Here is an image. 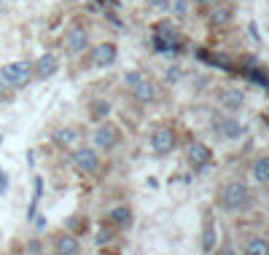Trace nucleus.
<instances>
[{
    "label": "nucleus",
    "instance_id": "nucleus-24",
    "mask_svg": "<svg viewBox=\"0 0 269 255\" xmlns=\"http://www.w3.org/2000/svg\"><path fill=\"white\" fill-rule=\"evenodd\" d=\"M0 193H8V175L0 169Z\"/></svg>",
    "mask_w": 269,
    "mask_h": 255
},
{
    "label": "nucleus",
    "instance_id": "nucleus-18",
    "mask_svg": "<svg viewBox=\"0 0 269 255\" xmlns=\"http://www.w3.org/2000/svg\"><path fill=\"white\" fill-rule=\"evenodd\" d=\"M89 110H92V119L95 121H102V119H108V113H111V105L105 100H95L89 105Z\"/></svg>",
    "mask_w": 269,
    "mask_h": 255
},
{
    "label": "nucleus",
    "instance_id": "nucleus-23",
    "mask_svg": "<svg viewBox=\"0 0 269 255\" xmlns=\"http://www.w3.org/2000/svg\"><path fill=\"white\" fill-rule=\"evenodd\" d=\"M140 78H143V73H140V70H130V73L124 75V81H127V84H130V86L135 84V81H140Z\"/></svg>",
    "mask_w": 269,
    "mask_h": 255
},
{
    "label": "nucleus",
    "instance_id": "nucleus-1",
    "mask_svg": "<svg viewBox=\"0 0 269 255\" xmlns=\"http://www.w3.org/2000/svg\"><path fill=\"white\" fill-rule=\"evenodd\" d=\"M248 185L245 183H229L224 193H221V204H224V210L235 212V210H242L245 204H248Z\"/></svg>",
    "mask_w": 269,
    "mask_h": 255
},
{
    "label": "nucleus",
    "instance_id": "nucleus-17",
    "mask_svg": "<svg viewBox=\"0 0 269 255\" xmlns=\"http://www.w3.org/2000/svg\"><path fill=\"white\" fill-rule=\"evenodd\" d=\"M253 178H256V183H269V156H264V159L256 161Z\"/></svg>",
    "mask_w": 269,
    "mask_h": 255
},
{
    "label": "nucleus",
    "instance_id": "nucleus-26",
    "mask_svg": "<svg viewBox=\"0 0 269 255\" xmlns=\"http://www.w3.org/2000/svg\"><path fill=\"white\" fill-rule=\"evenodd\" d=\"M108 239H111V234H108V231H100V234H97V245H105Z\"/></svg>",
    "mask_w": 269,
    "mask_h": 255
},
{
    "label": "nucleus",
    "instance_id": "nucleus-15",
    "mask_svg": "<svg viewBox=\"0 0 269 255\" xmlns=\"http://www.w3.org/2000/svg\"><path fill=\"white\" fill-rule=\"evenodd\" d=\"M76 140H78L76 129H57V132H54V143H57V145H62V148H70Z\"/></svg>",
    "mask_w": 269,
    "mask_h": 255
},
{
    "label": "nucleus",
    "instance_id": "nucleus-2",
    "mask_svg": "<svg viewBox=\"0 0 269 255\" xmlns=\"http://www.w3.org/2000/svg\"><path fill=\"white\" fill-rule=\"evenodd\" d=\"M32 73L35 70H32L30 62H11L6 67H0V78H3L6 84H11V86H25L32 78Z\"/></svg>",
    "mask_w": 269,
    "mask_h": 255
},
{
    "label": "nucleus",
    "instance_id": "nucleus-9",
    "mask_svg": "<svg viewBox=\"0 0 269 255\" xmlns=\"http://www.w3.org/2000/svg\"><path fill=\"white\" fill-rule=\"evenodd\" d=\"M186 156H189V161L194 167H207L210 164V148L207 145H202V143H191L189 145V150H186Z\"/></svg>",
    "mask_w": 269,
    "mask_h": 255
},
{
    "label": "nucleus",
    "instance_id": "nucleus-19",
    "mask_svg": "<svg viewBox=\"0 0 269 255\" xmlns=\"http://www.w3.org/2000/svg\"><path fill=\"white\" fill-rule=\"evenodd\" d=\"M81 247H78V242L76 237H62L60 242H57V252H67V255H76Z\"/></svg>",
    "mask_w": 269,
    "mask_h": 255
},
{
    "label": "nucleus",
    "instance_id": "nucleus-11",
    "mask_svg": "<svg viewBox=\"0 0 269 255\" xmlns=\"http://www.w3.org/2000/svg\"><path fill=\"white\" fill-rule=\"evenodd\" d=\"M57 67H60V62H57L54 54H43L38 62H35V73H38L41 78H51L57 73Z\"/></svg>",
    "mask_w": 269,
    "mask_h": 255
},
{
    "label": "nucleus",
    "instance_id": "nucleus-30",
    "mask_svg": "<svg viewBox=\"0 0 269 255\" xmlns=\"http://www.w3.org/2000/svg\"><path fill=\"white\" fill-rule=\"evenodd\" d=\"M105 16H108V19L113 22V25H116V27H121V19H119V16H116V14H105Z\"/></svg>",
    "mask_w": 269,
    "mask_h": 255
},
{
    "label": "nucleus",
    "instance_id": "nucleus-10",
    "mask_svg": "<svg viewBox=\"0 0 269 255\" xmlns=\"http://www.w3.org/2000/svg\"><path fill=\"white\" fill-rule=\"evenodd\" d=\"M132 91H135V97H137L140 102H151V100L156 97V84H154L151 78L143 75L140 81H135V84H132Z\"/></svg>",
    "mask_w": 269,
    "mask_h": 255
},
{
    "label": "nucleus",
    "instance_id": "nucleus-22",
    "mask_svg": "<svg viewBox=\"0 0 269 255\" xmlns=\"http://www.w3.org/2000/svg\"><path fill=\"white\" fill-rule=\"evenodd\" d=\"M186 11H189V0H175V14L186 16Z\"/></svg>",
    "mask_w": 269,
    "mask_h": 255
},
{
    "label": "nucleus",
    "instance_id": "nucleus-32",
    "mask_svg": "<svg viewBox=\"0 0 269 255\" xmlns=\"http://www.w3.org/2000/svg\"><path fill=\"white\" fill-rule=\"evenodd\" d=\"M3 91H6V81L0 78V94H3Z\"/></svg>",
    "mask_w": 269,
    "mask_h": 255
},
{
    "label": "nucleus",
    "instance_id": "nucleus-6",
    "mask_svg": "<svg viewBox=\"0 0 269 255\" xmlns=\"http://www.w3.org/2000/svg\"><path fill=\"white\" fill-rule=\"evenodd\" d=\"M213 126L218 134H224L226 140H240L242 137V124H237L235 119H226V115H218V119H213Z\"/></svg>",
    "mask_w": 269,
    "mask_h": 255
},
{
    "label": "nucleus",
    "instance_id": "nucleus-4",
    "mask_svg": "<svg viewBox=\"0 0 269 255\" xmlns=\"http://www.w3.org/2000/svg\"><path fill=\"white\" fill-rule=\"evenodd\" d=\"M65 43H67L70 54H84L89 49V32L84 27H70L65 32Z\"/></svg>",
    "mask_w": 269,
    "mask_h": 255
},
{
    "label": "nucleus",
    "instance_id": "nucleus-16",
    "mask_svg": "<svg viewBox=\"0 0 269 255\" xmlns=\"http://www.w3.org/2000/svg\"><path fill=\"white\" fill-rule=\"evenodd\" d=\"M229 16H231V11L226 8V6H213V14H210V25L213 27H218V25H226L229 22Z\"/></svg>",
    "mask_w": 269,
    "mask_h": 255
},
{
    "label": "nucleus",
    "instance_id": "nucleus-5",
    "mask_svg": "<svg viewBox=\"0 0 269 255\" xmlns=\"http://www.w3.org/2000/svg\"><path fill=\"white\" fill-rule=\"evenodd\" d=\"M116 56H119V49H116L113 43H100L97 49H92V65L95 67H108L116 62Z\"/></svg>",
    "mask_w": 269,
    "mask_h": 255
},
{
    "label": "nucleus",
    "instance_id": "nucleus-33",
    "mask_svg": "<svg viewBox=\"0 0 269 255\" xmlns=\"http://www.w3.org/2000/svg\"><path fill=\"white\" fill-rule=\"evenodd\" d=\"M0 143H3V137H0Z\"/></svg>",
    "mask_w": 269,
    "mask_h": 255
},
{
    "label": "nucleus",
    "instance_id": "nucleus-25",
    "mask_svg": "<svg viewBox=\"0 0 269 255\" xmlns=\"http://www.w3.org/2000/svg\"><path fill=\"white\" fill-rule=\"evenodd\" d=\"M148 6H154V8H159V11H165V8H170V0H148Z\"/></svg>",
    "mask_w": 269,
    "mask_h": 255
},
{
    "label": "nucleus",
    "instance_id": "nucleus-31",
    "mask_svg": "<svg viewBox=\"0 0 269 255\" xmlns=\"http://www.w3.org/2000/svg\"><path fill=\"white\" fill-rule=\"evenodd\" d=\"M27 250H30V252H38V250H41V245H38V242H32V245H27Z\"/></svg>",
    "mask_w": 269,
    "mask_h": 255
},
{
    "label": "nucleus",
    "instance_id": "nucleus-20",
    "mask_svg": "<svg viewBox=\"0 0 269 255\" xmlns=\"http://www.w3.org/2000/svg\"><path fill=\"white\" fill-rule=\"evenodd\" d=\"M41 193H43V178H35V183H32V202H30V218H35V207H38V202H41Z\"/></svg>",
    "mask_w": 269,
    "mask_h": 255
},
{
    "label": "nucleus",
    "instance_id": "nucleus-12",
    "mask_svg": "<svg viewBox=\"0 0 269 255\" xmlns=\"http://www.w3.org/2000/svg\"><path fill=\"white\" fill-rule=\"evenodd\" d=\"M216 242H218V231L213 223H205L202 228V250L210 252V250H216Z\"/></svg>",
    "mask_w": 269,
    "mask_h": 255
},
{
    "label": "nucleus",
    "instance_id": "nucleus-7",
    "mask_svg": "<svg viewBox=\"0 0 269 255\" xmlns=\"http://www.w3.org/2000/svg\"><path fill=\"white\" fill-rule=\"evenodd\" d=\"M151 148H154L159 156L170 153V150L175 148V134H172L170 129H159V132H154V134H151Z\"/></svg>",
    "mask_w": 269,
    "mask_h": 255
},
{
    "label": "nucleus",
    "instance_id": "nucleus-3",
    "mask_svg": "<svg viewBox=\"0 0 269 255\" xmlns=\"http://www.w3.org/2000/svg\"><path fill=\"white\" fill-rule=\"evenodd\" d=\"M73 164L81 169V172H86V175H92V172H97V167H100V159H97V153L92 148H78V150H73Z\"/></svg>",
    "mask_w": 269,
    "mask_h": 255
},
{
    "label": "nucleus",
    "instance_id": "nucleus-27",
    "mask_svg": "<svg viewBox=\"0 0 269 255\" xmlns=\"http://www.w3.org/2000/svg\"><path fill=\"white\" fill-rule=\"evenodd\" d=\"M196 3L205 6V8H213V6H218V3H221V0H196Z\"/></svg>",
    "mask_w": 269,
    "mask_h": 255
},
{
    "label": "nucleus",
    "instance_id": "nucleus-8",
    "mask_svg": "<svg viewBox=\"0 0 269 255\" xmlns=\"http://www.w3.org/2000/svg\"><path fill=\"white\" fill-rule=\"evenodd\" d=\"M95 143L102 148V150H108V148H113L116 143H119V129H116L113 124H102L100 129L95 132Z\"/></svg>",
    "mask_w": 269,
    "mask_h": 255
},
{
    "label": "nucleus",
    "instance_id": "nucleus-28",
    "mask_svg": "<svg viewBox=\"0 0 269 255\" xmlns=\"http://www.w3.org/2000/svg\"><path fill=\"white\" fill-rule=\"evenodd\" d=\"M35 220V228H46V215H38V218H32Z\"/></svg>",
    "mask_w": 269,
    "mask_h": 255
},
{
    "label": "nucleus",
    "instance_id": "nucleus-13",
    "mask_svg": "<svg viewBox=\"0 0 269 255\" xmlns=\"http://www.w3.org/2000/svg\"><path fill=\"white\" fill-rule=\"evenodd\" d=\"M221 100H224V105L229 110H237L242 102H245V94H242L240 89H229V91H224V97H221Z\"/></svg>",
    "mask_w": 269,
    "mask_h": 255
},
{
    "label": "nucleus",
    "instance_id": "nucleus-29",
    "mask_svg": "<svg viewBox=\"0 0 269 255\" xmlns=\"http://www.w3.org/2000/svg\"><path fill=\"white\" fill-rule=\"evenodd\" d=\"M167 78H170V81H178V78H181V70H178V67H172V70L167 73Z\"/></svg>",
    "mask_w": 269,
    "mask_h": 255
},
{
    "label": "nucleus",
    "instance_id": "nucleus-21",
    "mask_svg": "<svg viewBox=\"0 0 269 255\" xmlns=\"http://www.w3.org/2000/svg\"><path fill=\"white\" fill-rule=\"evenodd\" d=\"M245 252H248V255H269V245L264 239H253V242H248Z\"/></svg>",
    "mask_w": 269,
    "mask_h": 255
},
{
    "label": "nucleus",
    "instance_id": "nucleus-14",
    "mask_svg": "<svg viewBox=\"0 0 269 255\" xmlns=\"http://www.w3.org/2000/svg\"><path fill=\"white\" fill-rule=\"evenodd\" d=\"M111 220H113L116 226H130L132 223L130 207H113V210H111Z\"/></svg>",
    "mask_w": 269,
    "mask_h": 255
}]
</instances>
